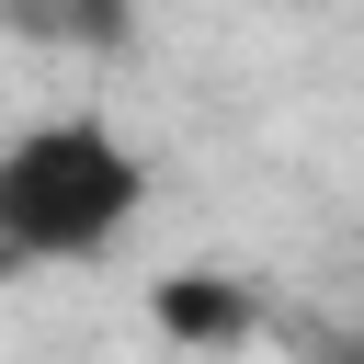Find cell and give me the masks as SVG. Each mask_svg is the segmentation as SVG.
Instances as JSON below:
<instances>
[{"instance_id":"1","label":"cell","mask_w":364,"mask_h":364,"mask_svg":"<svg viewBox=\"0 0 364 364\" xmlns=\"http://www.w3.org/2000/svg\"><path fill=\"white\" fill-rule=\"evenodd\" d=\"M148 216V159L102 114H46L0 148V262H102Z\"/></svg>"},{"instance_id":"2","label":"cell","mask_w":364,"mask_h":364,"mask_svg":"<svg viewBox=\"0 0 364 364\" xmlns=\"http://www.w3.org/2000/svg\"><path fill=\"white\" fill-rule=\"evenodd\" d=\"M148 318H159V341H182V353H239V341L273 330V307H262L239 273H159V284H148Z\"/></svg>"},{"instance_id":"3","label":"cell","mask_w":364,"mask_h":364,"mask_svg":"<svg viewBox=\"0 0 364 364\" xmlns=\"http://www.w3.org/2000/svg\"><path fill=\"white\" fill-rule=\"evenodd\" d=\"M0 34H23L46 57H125L136 46V0H0Z\"/></svg>"},{"instance_id":"4","label":"cell","mask_w":364,"mask_h":364,"mask_svg":"<svg viewBox=\"0 0 364 364\" xmlns=\"http://www.w3.org/2000/svg\"><path fill=\"white\" fill-rule=\"evenodd\" d=\"M284 341H296L307 364H364V330H318V318H307V330H284Z\"/></svg>"},{"instance_id":"5","label":"cell","mask_w":364,"mask_h":364,"mask_svg":"<svg viewBox=\"0 0 364 364\" xmlns=\"http://www.w3.org/2000/svg\"><path fill=\"white\" fill-rule=\"evenodd\" d=\"M0 284H11V262H0Z\"/></svg>"}]
</instances>
